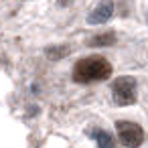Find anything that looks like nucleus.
Returning a JSON list of instances; mask_svg holds the SVG:
<instances>
[{
  "mask_svg": "<svg viewBox=\"0 0 148 148\" xmlns=\"http://www.w3.org/2000/svg\"><path fill=\"white\" fill-rule=\"evenodd\" d=\"M112 75V65L108 59L99 57V55H91L85 57L81 61L75 63L73 69V79L77 83H91V81H103Z\"/></svg>",
  "mask_w": 148,
  "mask_h": 148,
  "instance_id": "nucleus-1",
  "label": "nucleus"
},
{
  "mask_svg": "<svg viewBox=\"0 0 148 148\" xmlns=\"http://www.w3.org/2000/svg\"><path fill=\"white\" fill-rule=\"evenodd\" d=\"M112 95L118 106H132L136 101V79L130 75L118 77L112 83Z\"/></svg>",
  "mask_w": 148,
  "mask_h": 148,
  "instance_id": "nucleus-2",
  "label": "nucleus"
},
{
  "mask_svg": "<svg viewBox=\"0 0 148 148\" xmlns=\"http://www.w3.org/2000/svg\"><path fill=\"white\" fill-rule=\"evenodd\" d=\"M116 132H118L120 142L126 148H138L144 142V130H142V126H138L134 122H126V120L116 122Z\"/></svg>",
  "mask_w": 148,
  "mask_h": 148,
  "instance_id": "nucleus-3",
  "label": "nucleus"
},
{
  "mask_svg": "<svg viewBox=\"0 0 148 148\" xmlns=\"http://www.w3.org/2000/svg\"><path fill=\"white\" fill-rule=\"evenodd\" d=\"M114 14V2L112 0H101V2L91 10V14L87 16V23L89 25H101L106 21H110Z\"/></svg>",
  "mask_w": 148,
  "mask_h": 148,
  "instance_id": "nucleus-4",
  "label": "nucleus"
},
{
  "mask_svg": "<svg viewBox=\"0 0 148 148\" xmlns=\"http://www.w3.org/2000/svg\"><path fill=\"white\" fill-rule=\"evenodd\" d=\"M116 43V35L114 33H101V35H95L89 39V45L91 47H110Z\"/></svg>",
  "mask_w": 148,
  "mask_h": 148,
  "instance_id": "nucleus-5",
  "label": "nucleus"
},
{
  "mask_svg": "<svg viewBox=\"0 0 148 148\" xmlns=\"http://www.w3.org/2000/svg\"><path fill=\"white\" fill-rule=\"evenodd\" d=\"M93 136H95V140H97L99 148H114V140H112V136H110L108 132L95 130V132H93Z\"/></svg>",
  "mask_w": 148,
  "mask_h": 148,
  "instance_id": "nucleus-6",
  "label": "nucleus"
},
{
  "mask_svg": "<svg viewBox=\"0 0 148 148\" xmlns=\"http://www.w3.org/2000/svg\"><path fill=\"white\" fill-rule=\"evenodd\" d=\"M67 53H69V47H65V45H61V47H49L47 49V57L49 59H61Z\"/></svg>",
  "mask_w": 148,
  "mask_h": 148,
  "instance_id": "nucleus-7",
  "label": "nucleus"
},
{
  "mask_svg": "<svg viewBox=\"0 0 148 148\" xmlns=\"http://www.w3.org/2000/svg\"><path fill=\"white\" fill-rule=\"evenodd\" d=\"M57 2H59L61 6H69V4H73V0H57Z\"/></svg>",
  "mask_w": 148,
  "mask_h": 148,
  "instance_id": "nucleus-8",
  "label": "nucleus"
}]
</instances>
